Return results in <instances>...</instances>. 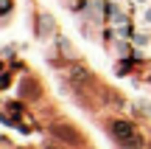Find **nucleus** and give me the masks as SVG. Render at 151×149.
<instances>
[{"label": "nucleus", "mask_w": 151, "mask_h": 149, "mask_svg": "<svg viewBox=\"0 0 151 149\" xmlns=\"http://www.w3.org/2000/svg\"><path fill=\"white\" fill-rule=\"evenodd\" d=\"M109 129H112V135H115L123 146H129V149L140 146V135H137V129L132 127L129 121H112V124H109Z\"/></svg>", "instance_id": "nucleus-1"}, {"label": "nucleus", "mask_w": 151, "mask_h": 149, "mask_svg": "<svg viewBox=\"0 0 151 149\" xmlns=\"http://www.w3.org/2000/svg\"><path fill=\"white\" fill-rule=\"evenodd\" d=\"M148 23H151V9H148Z\"/></svg>", "instance_id": "nucleus-2"}]
</instances>
